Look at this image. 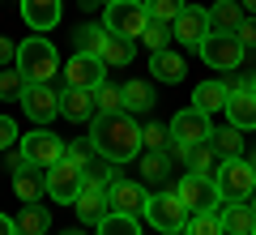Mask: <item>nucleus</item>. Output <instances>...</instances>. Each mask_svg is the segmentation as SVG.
<instances>
[{"label":"nucleus","instance_id":"1","mask_svg":"<svg viewBox=\"0 0 256 235\" xmlns=\"http://www.w3.org/2000/svg\"><path fill=\"white\" fill-rule=\"evenodd\" d=\"M90 145L102 158H111V163H128V158L141 154V124L128 111H98L94 116Z\"/></svg>","mask_w":256,"mask_h":235},{"label":"nucleus","instance_id":"2","mask_svg":"<svg viewBox=\"0 0 256 235\" xmlns=\"http://www.w3.org/2000/svg\"><path fill=\"white\" fill-rule=\"evenodd\" d=\"M13 69H18L26 82H47V86H52V77L60 73V56H56L52 39H43V35L22 39V43H18V60H13Z\"/></svg>","mask_w":256,"mask_h":235},{"label":"nucleus","instance_id":"3","mask_svg":"<svg viewBox=\"0 0 256 235\" xmlns=\"http://www.w3.org/2000/svg\"><path fill=\"white\" fill-rule=\"evenodd\" d=\"M214 184H218L222 201H248L256 192V171H252V163H248L244 154L239 158H222L214 167Z\"/></svg>","mask_w":256,"mask_h":235},{"label":"nucleus","instance_id":"4","mask_svg":"<svg viewBox=\"0 0 256 235\" xmlns=\"http://www.w3.org/2000/svg\"><path fill=\"white\" fill-rule=\"evenodd\" d=\"M102 26H107V35L141 39V30L150 26L146 0H111V5H107V13H102Z\"/></svg>","mask_w":256,"mask_h":235},{"label":"nucleus","instance_id":"5","mask_svg":"<svg viewBox=\"0 0 256 235\" xmlns=\"http://www.w3.org/2000/svg\"><path fill=\"white\" fill-rule=\"evenodd\" d=\"M82 184H86V171H82L77 163H68V158H60V163H52V167L43 171V188H47V197L60 201V205H73L77 192H82Z\"/></svg>","mask_w":256,"mask_h":235},{"label":"nucleus","instance_id":"6","mask_svg":"<svg viewBox=\"0 0 256 235\" xmlns=\"http://www.w3.org/2000/svg\"><path fill=\"white\" fill-rule=\"evenodd\" d=\"M196 52H201V60L210 64V69H239L248 47L239 43L230 30H210V35L201 39V47H196Z\"/></svg>","mask_w":256,"mask_h":235},{"label":"nucleus","instance_id":"7","mask_svg":"<svg viewBox=\"0 0 256 235\" xmlns=\"http://www.w3.org/2000/svg\"><path fill=\"white\" fill-rule=\"evenodd\" d=\"M146 218L150 226H154V231H180L184 222H188V205H184L180 201V192H154V197L146 201Z\"/></svg>","mask_w":256,"mask_h":235},{"label":"nucleus","instance_id":"8","mask_svg":"<svg viewBox=\"0 0 256 235\" xmlns=\"http://www.w3.org/2000/svg\"><path fill=\"white\" fill-rule=\"evenodd\" d=\"M175 192H180V201L188 205V214H201V209H218L222 205V192H218V184H214V175L188 171L175 184Z\"/></svg>","mask_w":256,"mask_h":235},{"label":"nucleus","instance_id":"9","mask_svg":"<svg viewBox=\"0 0 256 235\" xmlns=\"http://www.w3.org/2000/svg\"><path fill=\"white\" fill-rule=\"evenodd\" d=\"M18 150L26 154V163L30 167H52V163H60L64 158V141L56 133H47V128H34V133H26V137H18Z\"/></svg>","mask_w":256,"mask_h":235},{"label":"nucleus","instance_id":"10","mask_svg":"<svg viewBox=\"0 0 256 235\" xmlns=\"http://www.w3.org/2000/svg\"><path fill=\"white\" fill-rule=\"evenodd\" d=\"M18 103L26 107V116L34 120V124H52V120L60 116V94L47 82H26L22 94H18Z\"/></svg>","mask_w":256,"mask_h":235},{"label":"nucleus","instance_id":"11","mask_svg":"<svg viewBox=\"0 0 256 235\" xmlns=\"http://www.w3.org/2000/svg\"><path fill=\"white\" fill-rule=\"evenodd\" d=\"M60 73H64V86H73V90H98L107 82V64L98 56H86V52H77Z\"/></svg>","mask_w":256,"mask_h":235},{"label":"nucleus","instance_id":"12","mask_svg":"<svg viewBox=\"0 0 256 235\" xmlns=\"http://www.w3.org/2000/svg\"><path fill=\"white\" fill-rule=\"evenodd\" d=\"M210 30H214L210 9H201V5H184V13L171 22V39H180L184 47H201V39Z\"/></svg>","mask_w":256,"mask_h":235},{"label":"nucleus","instance_id":"13","mask_svg":"<svg viewBox=\"0 0 256 235\" xmlns=\"http://www.w3.org/2000/svg\"><path fill=\"white\" fill-rule=\"evenodd\" d=\"M210 137H214V124H210V116H205V111H196V107L175 111V120H171V141L196 145V141H210Z\"/></svg>","mask_w":256,"mask_h":235},{"label":"nucleus","instance_id":"14","mask_svg":"<svg viewBox=\"0 0 256 235\" xmlns=\"http://www.w3.org/2000/svg\"><path fill=\"white\" fill-rule=\"evenodd\" d=\"M146 201H150V192L141 188L137 180H111L107 184V205L116 209V214L141 218V214H146Z\"/></svg>","mask_w":256,"mask_h":235},{"label":"nucleus","instance_id":"15","mask_svg":"<svg viewBox=\"0 0 256 235\" xmlns=\"http://www.w3.org/2000/svg\"><path fill=\"white\" fill-rule=\"evenodd\" d=\"M73 209H77V218H82L86 226H98L102 218H107V188L102 184H94V180H86L82 184V192H77V201H73Z\"/></svg>","mask_w":256,"mask_h":235},{"label":"nucleus","instance_id":"16","mask_svg":"<svg viewBox=\"0 0 256 235\" xmlns=\"http://www.w3.org/2000/svg\"><path fill=\"white\" fill-rule=\"evenodd\" d=\"M60 13H64L60 0H22V22H26L34 35L56 30V26H60Z\"/></svg>","mask_w":256,"mask_h":235},{"label":"nucleus","instance_id":"17","mask_svg":"<svg viewBox=\"0 0 256 235\" xmlns=\"http://www.w3.org/2000/svg\"><path fill=\"white\" fill-rule=\"evenodd\" d=\"M222 111H226V120L239 128V133H252V128H256V90H244V86H235Z\"/></svg>","mask_w":256,"mask_h":235},{"label":"nucleus","instance_id":"18","mask_svg":"<svg viewBox=\"0 0 256 235\" xmlns=\"http://www.w3.org/2000/svg\"><path fill=\"white\" fill-rule=\"evenodd\" d=\"M60 116H64V120H73V124L94 120V116H98L94 90H73V86H64V90H60Z\"/></svg>","mask_w":256,"mask_h":235},{"label":"nucleus","instance_id":"19","mask_svg":"<svg viewBox=\"0 0 256 235\" xmlns=\"http://www.w3.org/2000/svg\"><path fill=\"white\" fill-rule=\"evenodd\" d=\"M218 218H222V231H226V235H252V226H256V209L244 205V201H226V205H218Z\"/></svg>","mask_w":256,"mask_h":235},{"label":"nucleus","instance_id":"20","mask_svg":"<svg viewBox=\"0 0 256 235\" xmlns=\"http://www.w3.org/2000/svg\"><path fill=\"white\" fill-rule=\"evenodd\" d=\"M184 56L180 52H171V47H162V52H150V73H154L162 86H175V82H184Z\"/></svg>","mask_w":256,"mask_h":235},{"label":"nucleus","instance_id":"21","mask_svg":"<svg viewBox=\"0 0 256 235\" xmlns=\"http://www.w3.org/2000/svg\"><path fill=\"white\" fill-rule=\"evenodd\" d=\"M230 99V86L226 82H201L196 90H192V107L205 111V116H214V111H222Z\"/></svg>","mask_w":256,"mask_h":235},{"label":"nucleus","instance_id":"22","mask_svg":"<svg viewBox=\"0 0 256 235\" xmlns=\"http://www.w3.org/2000/svg\"><path fill=\"white\" fill-rule=\"evenodd\" d=\"M120 103H124L128 116L150 111V107H154V90H150V82H141V77H128V82L120 86Z\"/></svg>","mask_w":256,"mask_h":235},{"label":"nucleus","instance_id":"23","mask_svg":"<svg viewBox=\"0 0 256 235\" xmlns=\"http://www.w3.org/2000/svg\"><path fill=\"white\" fill-rule=\"evenodd\" d=\"M132 52H137V39L107 35V39H102V52H98V60L107 64V69H124V64H132Z\"/></svg>","mask_w":256,"mask_h":235},{"label":"nucleus","instance_id":"24","mask_svg":"<svg viewBox=\"0 0 256 235\" xmlns=\"http://www.w3.org/2000/svg\"><path fill=\"white\" fill-rule=\"evenodd\" d=\"M184 163L196 175H214V167H218L222 158H218V150H214V141H196V145H184Z\"/></svg>","mask_w":256,"mask_h":235},{"label":"nucleus","instance_id":"25","mask_svg":"<svg viewBox=\"0 0 256 235\" xmlns=\"http://www.w3.org/2000/svg\"><path fill=\"white\" fill-rule=\"evenodd\" d=\"M13 222H18V235H47L52 231V214H47L43 205H34V201L22 205V214L13 218Z\"/></svg>","mask_w":256,"mask_h":235},{"label":"nucleus","instance_id":"26","mask_svg":"<svg viewBox=\"0 0 256 235\" xmlns=\"http://www.w3.org/2000/svg\"><path fill=\"white\" fill-rule=\"evenodd\" d=\"M38 171H43V167H34V171H26V167H22V171H13V192L22 197V205H30V201H38V197L47 192Z\"/></svg>","mask_w":256,"mask_h":235},{"label":"nucleus","instance_id":"27","mask_svg":"<svg viewBox=\"0 0 256 235\" xmlns=\"http://www.w3.org/2000/svg\"><path fill=\"white\" fill-rule=\"evenodd\" d=\"M244 18H248V13H244L239 0H218V5L210 9V22H214L218 30H230V35H235V26H239Z\"/></svg>","mask_w":256,"mask_h":235},{"label":"nucleus","instance_id":"28","mask_svg":"<svg viewBox=\"0 0 256 235\" xmlns=\"http://www.w3.org/2000/svg\"><path fill=\"white\" fill-rule=\"evenodd\" d=\"M180 231H184V235H226V231H222L218 209H201V214H188V222H184Z\"/></svg>","mask_w":256,"mask_h":235},{"label":"nucleus","instance_id":"29","mask_svg":"<svg viewBox=\"0 0 256 235\" xmlns=\"http://www.w3.org/2000/svg\"><path fill=\"white\" fill-rule=\"evenodd\" d=\"M210 141H214V150H218L222 158H239V154H244V133H239L235 124H226V128H218V133H214Z\"/></svg>","mask_w":256,"mask_h":235},{"label":"nucleus","instance_id":"30","mask_svg":"<svg viewBox=\"0 0 256 235\" xmlns=\"http://www.w3.org/2000/svg\"><path fill=\"white\" fill-rule=\"evenodd\" d=\"M98 235H141V222L132 214H116V209H107V218L98 222Z\"/></svg>","mask_w":256,"mask_h":235},{"label":"nucleus","instance_id":"31","mask_svg":"<svg viewBox=\"0 0 256 235\" xmlns=\"http://www.w3.org/2000/svg\"><path fill=\"white\" fill-rule=\"evenodd\" d=\"M77 52H86V56H98L102 52V39H107V26H77Z\"/></svg>","mask_w":256,"mask_h":235},{"label":"nucleus","instance_id":"32","mask_svg":"<svg viewBox=\"0 0 256 235\" xmlns=\"http://www.w3.org/2000/svg\"><path fill=\"white\" fill-rule=\"evenodd\" d=\"M184 5H188V0H146V13H150V22H166V26H171L184 13Z\"/></svg>","mask_w":256,"mask_h":235},{"label":"nucleus","instance_id":"33","mask_svg":"<svg viewBox=\"0 0 256 235\" xmlns=\"http://www.w3.org/2000/svg\"><path fill=\"white\" fill-rule=\"evenodd\" d=\"M141 175L146 180H166V154L162 150H141Z\"/></svg>","mask_w":256,"mask_h":235},{"label":"nucleus","instance_id":"34","mask_svg":"<svg viewBox=\"0 0 256 235\" xmlns=\"http://www.w3.org/2000/svg\"><path fill=\"white\" fill-rule=\"evenodd\" d=\"M141 43H146L150 52H162V47L171 43V26H166V22H150V26L141 30Z\"/></svg>","mask_w":256,"mask_h":235},{"label":"nucleus","instance_id":"35","mask_svg":"<svg viewBox=\"0 0 256 235\" xmlns=\"http://www.w3.org/2000/svg\"><path fill=\"white\" fill-rule=\"evenodd\" d=\"M94 103H98V111H124V103H120V86L102 82L98 90H94Z\"/></svg>","mask_w":256,"mask_h":235},{"label":"nucleus","instance_id":"36","mask_svg":"<svg viewBox=\"0 0 256 235\" xmlns=\"http://www.w3.org/2000/svg\"><path fill=\"white\" fill-rule=\"evenodd\" d=\"M166 141H171V128H162V124H146L141 128V150H162Z\"/></svg>","mask_w":256,"mask_h":235},{"label":"nucleus","instance_id":"37","mask_svg":"<svg viewBox=\"0 0 256 235\" xmlns=\"http://www.w3.org/2000/svg\"><path fill=\"white\" fill-rule=\"evenodd\" d=\"M22 86H26V77H22V73L13 69V64H9V69H0V94L18 99V94H22Z\"/></svg>","mask_w":256,"mask_h":235},{"label":"nucleus","instance_id":"38","mask_svg":"<svg viewBox=\"0 0 256 235\" xmlns=\"http://www.w3.org/2000/svg\"><path fill=\"white\" fill-rule=\"evenodd\" d=\"M90 150H94V145H64V158H68V163H77L82 171H90V167H94Z\"/></svg>","mask_w":256,"mask_h":235},{"label":"nucleus","instance_id":"39","mask_svg":"<svg viewBox=\"0 0 256 235\" xmlns=\"http://www.w3.org/2000/svg\"><path fill=\"white\" fill-rule=\"evenodd\" d=\"M13 145H18V120L0 116V150H13Z\"/></svg>","mask_w":256,"mask_h":235},{"label":"nucleus","instance_id":"40","mask_svg":"<svg viewBox=\"0 0 256 235\" xmlns=\"http://www.w3.org/2000/svg\"><path fill=\"white\" fill-rule=\"evenodd\" d=\"M235 39H239L244 47H256V22H252V18H244V22L235 26Z\"/></svg>","mask_w":256,"mask_h":235},{"label":"nucleus","instance_id":"41","mask_svg":"<svg viewBox=\"0 0 256 235\" xmlns=\"http://www.w3.org/2000/svg\"><path fill=\"white\" fill-rule=\"evenodd\" d=\"M13 60H18V43H9V39L0 35V69H9Z\"/></svg>","mask_w":256,"mask_h":235},{"label":"nucleus","instance_id":"42","mask_svg":"<svg viewBox=\"0 0 256 235\" xmlns=\"http://www.w3.org/2000/svg\"><path fill=\"white\" fill-rule=\"evenodd\" d=\"M0 235H18V222H13V218H4V214H0Z\"/></svg>","mask_w":256,"mask_h":235},{"label":"nucleus","instance_id":"43","mask_svg":"<svg viewBox=\"0 0 256 235\" xmlns=\"http://www.w3.org/2000/svg\"><path fill=\"white\" fill-rule=\"evenodd\" d=\"M244 5V13H256V0H239Z\"/></svg>","mask_w":256,"mask_h":235},{"label":"nucleus","instance_id":"44","mask_svg":"<svg viewBox=\"0 0 256 235\" xmlns=\"http://www.w3.org/2000/svg\"><path fill=\"white\" fill-rule=\"evenodd\" d=\"M64 235H86V231H82V226H73V231H64Z\"/></svg>","mask_w":256,"mask_h":235},{"label":"nucleus","instance_id":"45","mask_svg":"<svg viewBox=\"0 0 256 235\" xmlns=\"http://www.w3.org/2000/svg\"><path fill=\"white\" fill-rule=\"evenodd\" d=\"M158 235H184V231H158Z\"/></svg>","mask_w":256,"mask_h":235},{"label":"nucleus","instance_id":"46","mask_svg":"<svg viewBox=\"0 0 256 235\" xmlns=\"http://www.w3.org/2000/svg\"><path fill=\"white\" fill-rule=\"evenodd\" d=\"M248 163H252V171H256V154H252V158H248Z\"/></svg>","mask_w":256,"mask_h":235},{"label":"nucleus","instance_id":"47","mask_svg":"<svg viewBox=\"0 0 256 235\" xmlns=\"http://www.w3.org/2000/svg\"><path fill=\"white\" fill-rule=\"evenodd\" d=\"M248 205H252V209H256V197H248Z\"/></svg>","mask_w":256,"mask_h":235},{"label":"nucleus","instance_id":"48","mask_svg":"<svg viewBox=\"0 0 256 235\" xmlns=\"http://www.w3.org/2000/svg\"><path fill=\"white\" fill-rule=\"evenodd\" d=\"M102 5H111V0H102Z\"/></svg>","mask_w":256,"mask_h":235},{"label":"nucleus","instance_id":"49","mask_svg":"<svg viewBox=\"0 0 256 235\" xmlns=\"http://www.w3.org/2000/svg\"><path fill=\"white\" fill-rule=\"evenodd\" d=\"M252 235H256V226H252Z\"/></svg>","mask_w":256,"mask_h":235}]
</instances>
